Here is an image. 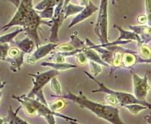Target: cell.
<instances>
[{"label":"cell","instance_id":"cell-1","mask_svg":"<svg viewBox=\"0 0 151 124\" xmlns=\"http://www.w3.org/2000/svg\"><path fill=\"white\" fill-rule=\"evenodd\" d=\"M55 97L69 100L78 104L80 107L92 112L98 118L104 119L111 124H127L120 118L119 108L110 104H104L88 99L82 92L76 95L68 91L67 94Z\"/></svg>","mask_w":151,"mask_h":124},{"label":"cell","instance_id":"cell-2","mask_svg":"<svg viewBox=\"0 0 151 124\" xmlns=\"http://www.w3.org/2000/svg\"><path fill=\"white\" fill-rule=\"evenodd\" d=\"M84 73L90 79L93 81L98 86V88L92 91V93H105L108 95L114 97L118 102V105L120 107H124L128 104H139L147 107L149 109L151 108V104L148 101L144 102L137 100L134 95L129 94L128 92L114 91L108 88L104 83L98 81L95 77L88 73L86 71H83Z\"/></svg>","mask_w":151,"mask_h":124},{"label":"cell","instance_id":"cell-3","mask_svg":"<svg viewBox=\"0 0 151 124\" xmlns=\"http://www.w3.org/2000/svg\"><path fill=\"white\" fill-rule=\"evenodd\" d=\"M58 74H60V72L54 69L37 74H28L32 77L33 86L27 96L30 98H36L44 104L48 105V103L43 95V89L45 85L50 82L52 78L57 77Z\"/></svg>","mask_w":151,"mask_h":124},{"label":"cell","instance_id":"cell-4","mask_svg":"<svg viewBox=\"0 0 151 124\" xmlns=\"http://www.w3.org/2000/svg\"><path fill=\"white\" fill-rule=\"evenodd\" d=\"M52 23L51 20L46 21L41 19L37 11L34 9L28 14L22 28L24 29V34L35 41L37 48L42 43L38 33V29L40 25L44 24L51 27Z\"/></svg>","mask_w":151,"mask_h":124},{"label":"cell","instance_id":"cell-5","mask_svg":"<svg viewBox=\"0 0 151 124\" xmlns=\"http://www.w3.org/2000/svg\"><path fill=\"white\" fill-rule=\"evenodd\" d=\"M34 9L33 0H21V3L12 19L0 28L1 32H5L13 26H24L26 18L29 13Z\"/></svg>","mask_w":151,"mask_h":124},{"label":"cell","instance_id":"cell-6","mask_svg":"<svg viewBox=\"0 0 151 124\" xmlns=\"http://www.w3.org/2000/svg\"><path fill=\"white\" fill-rule=\"evenodd\" d=\"M131 74L133 83V95L137 100L146 102L147 93L150 89L147 73L145 74L144 77H140L133 71H131Z\"/></svg>","mask_w":151,"mask_h":124},{"label":"cell","instance_id":"cell-7","mask_svg":"<svg viewBox=\"0 0 151 124\" xmlns=\"http://www.w3.org/2000/svg\"><path fill=\"white\" fill-rule=\"evenodd\" d=\"M25 53L21 51L19 48H12L9 51V56L6 61L10 65V70L14 73H17L21 69L24 64Z\"/></svg>","mask_w":151,"mask_h":124},{"label":"cell","instance_id":"cell-8","mask_svg":"<svg viewBox=\"0 0 151 124\" xmlns=\"http://www.w3.org/2000/svg\"><path fill=\"white\" fill-rule=\"evenodd\" d=\"M99 7L93 3V2L90 0L88 4L84 7V9L79 13L76 16L74 17L71 21L69 25L68 26V28H70L75 25L78 24L79 23L86 20L90 16L98 11Z\"/></svg>","mask_w":151,"mask_h":124},{"label":"cell","instance_id":"cell-9","mask_svg":"<svg viewBox=\"0 0 151 124\" xmlns=\"http://www.w3.org/2000/svg\"><path fill=\"white\" fill-rule=\"evenodd\" d=\"M121 51V67L126 68H131L137 64L139 53L131 50L120 47Z\"/></svg>","mask_w":151,"mask_h":124},{"label":"cell","instance_id":"cell-10","mask_svg":"<svg viewBox=\"0 0 151 124\" xmlns=\"http://www.w3.org/2000/svg\"><path fill=\"white\" fill-rule=\"evenodd\" d=\"M114 27L119 31L120 33V36L116 41L122 42L123 44H127L130 43L131 41H135L137 42L138 45L142 44V40L137 34L133 31H127L117 25H114Z\"/></svg>","mask_w":151,"mask_h":124},{"label":"cell","instance_id":"cell-11","mask_svg":"<svg viewBox=\"0 0 151 124\" xmlns=\"http://www.w3.org/2000/svg\"><path fill=\"white\" fill-rule=\"evenodd\" d=\"M58 45V44L57 43H52L40 45L36 48V51H34L32 55V56L35 62L39 61L50 54L51 52L56 49Z\"/></svg>","mask_w":151,"mask_h":124},{"label":"cell","instance_id":"cell-12","mask_svg":"<svg viewBox=\"0 0 151 124\" xmlns=\"http://www.w3.org/2000/svg\"><path fill=\"white\" fill-rule=\"evenodd\" d=\"M65 19L64 13H62L57 18H53L52 21V26L51 29V34L49 38V40L50 43H57L59 41V39L58 37V33L59 31V28L62 25V24Z\"/></svg>","mask_w":151,"mask_h":124},{"label":"cell","instance_id":"cell-13","mask_svg":"<svg viewBox=\"0 0 151 124\" xmlns=\"http://www.w3.org/2000/svg\"><path fill=\"white\" fill-rule=\"evenodd\" d=\"M13 43L25 53H32L34 51L35 47H36L35 41L28 37L21 40L13 41Z\"/></svg>","mask_w":151,"mask_h":124},{"label":"cell","instance_id":"cell-14","mask_svg":"<svg viewBox=\"0 0 151 124\" xmlns=\"http://www.w3.org/2000/svg\"><path fill=\"white\" fill-rule=\"evenodd\" d=\"M13 98L17 100L20 103L21 106L23 107L25 111L29 116H33L36 115V112L32 103L29 100L28 97L27 95H22L21 96H17L15 95H12Z\"/></svg>","mask_w":151,"mask_h":124},{"label":"cell","instance_id":"cell-15","mask_svg":"<svg viewBox=\"0 0 151 124\" xmlns=\"http://www.w3.org/2000/svg\"><path fill=\"white\" fill-rule=\"evenodd\" d=\"M21 107L22 106L20 105L16 110L13 111L11 105H10L7 115L4 118V120L11 124H30L18 115V113Z\"/></svg>","mask_w":151,"mask_h":124},{"label":"cell","instance_id":"cell-16","mask_svg":"<svg viewBox=\"0 0 151 124\" xmlns=\"http://www.w3.org/2000/svg\"><path fill=\"white\" fill-rule=\"evenodd\" d=\"M83 52L85 54L86 58H87V59H89V61H92L96 63L99 64V65H102L105 67H109L110 66L109 64L105 63V61L102 59L100 55L97 53L95 50L92 48H87L86 46V47L83 49Z\"/></svg>","mask_w":151,"mask_h":124},{"label":"cell","instance_id":"cell-17","mask_svg":"<svg viewBox=\"0 0 151 124\" xmlns=\"http://www.w3.org/2000/svg\"><path fill=\"white\" fill-rule=\"evenodd\" d=\"M42 67H48L57 71H65L72 68H77V66L68 63H54V62L44 61L40 64Z\"/></svg>","mask_w":151,"mask_h":124},{"label":"cell","instance_id":"cell-18","mask_svg":"<svg viewBox=\"0 0 151 124\" xmlns=\"http://www.w3.org/2000/svg\"><path fill=\"white\" fill-rule=\"evenodd\" d=\"M61 2H64V0H42L34 7V9L36 11H42L47 8L54 7Z\"/></svg>","mask_w":151,"mask_h":124},{"label":"cell","instance_id":"cell-19","mask_svg":"<svg viewBox=\"0 0 151 124\" xmlns=\"http://www.w3.org/2000/svg\"><path fill=\"white\" fill-rule=\"evenodd\" d=\"M84 7H85L81 6L80 5L78 6L72 3H69L68 5L63 10L65 14V18L66 19L73 14H78L84 9Z\"/></svg>","mask_w":151,"mask_h":124},{"label":"cell","instance_id":"cell-20","mask_svg":"<svg viewBox=\"0 0 151 124\" xmlns=\"http://www.w3.org/2000/svg\"><path fill=\"white\" fill-rule=\"evenodd\" d=\"M22 32H24V29L19 28L15 29L13 31L7 33L6 34L1 36H0V44L13 43L15 37Z\"/></svg>","mask_w":151,"mask_h":124},{"label":"cell","instance_id":"cell-21","mask_svg":"<svg viewBox=\"0 0 151 124\" xmlns=\"http://www.w3.org/2000/svg\"><path fill=\"white\" fill-rule=\"evenodd\" d=\"M124 107H125L126 109H127L131 113H132L134 115H137L143 110L148 109V108L147 107L139 104H128L125 105Z\"/></svg>","mask_w":151,"mask_h":124},{"label":"cell","instance_id":"cell-22","mask_svg":"<svg viewBox=\"0 0 151 124\" xmlns=\"http://www.w3.org/2000/svg\"><path fill=\"white\" fill-rule=\"evenodd\" d=\"M70 42L69 43L75 49H83L86 47V43L81 40L77 34H72L70 36Z\"/></svg>","mask_w":151,"mask_h":124},{"label":"cell","instance_id":"cell-23","mask_svg":"<svg viewBox=\"0 0 151 124\" xmlns=\"http://www.w3.org/2000/svg\"><path fill=\"white\" fill-rule=\"evenodd\" d=\"M65 105L66 102L63 100V98H60L58 100L48 104V106L50 108V109L55 112H58L59 111L63 110L65 107Z\"/></svg>","mask_w":151,"mask_h":124},{"label":"cell","instance_id":"cell-24","mask_svg":"<svg viewBox=\"0 0 151 124\" xmlns=\"http://www.w3.org/2000/svg\"><path fill=\"white\" fill-rule=\"evenodd\" d=\"M51 88L52 91L55 93V95H51V97H55L57 96H60L62 95V88L58 79L56 77H54L50 81Z\"/></svg>","mask_w":151,"mask_h":124},{"label":"cell","instance_id":"cell-25","mask_svg":"<svg viewBox=\"0 0 151 124\" xmlns=\"http://www.w3.org/2000/svg\"><path fill=\"white\" fill-rule=\"evenodd\" d=\"M39 16L42 19H50L51 20L54 17V7H49L45 9L42 11H37Z\"/></svg>","mask_w":151,"mask_h":124},{"label":"cell","instance_id":"cell-26","mask_svg":"<svg viewBox=\"0 0 151 124\" xmlns=\"http://www.w3.org/2000/svg\"><path fill=\"white\" fill-rule=\"evenodd\" d=\"M139 54L144 58L147 59L151 57V49L146 44H139Z\"/></svg>","mask_w":151,"mask_h":124},{"label":"cell","instance_id":"cell-27","mask_svg":"<svg viewBox=\"0 0 151 124\" xmlns=\"http://www.w3.org/2000/svg\"><path fill=\"white\" fill-rule=\"evenodd\" d=\"M88 65L90 67V70L91 73L93 74L94 76H98L100 73H101L102 69L101 67V65H99L98 63H95L92 61H88Z\"/></svg>","mask_w":151,"mask_h":124},{"label":"cell","instance_id":"cell-28","mask_svg":"<svg viewBox=\"0 0 151 124\" xmlns=\"http://www.w3.org/2000/svg\"><path fill=\"white\" fill-rule=\"evenodd\" d=\"M10 45L9 43L0 44V60L5 61L9 56Z\"/></svg>","mask_w":151,"mask_h":124},{"label":"cell","instance_id":"cell-29","mask_svg":"<svg viewBox=\"0 0 151 124\" xmlns=\"http://www.w3.org/2000/svg\"><path fill=\"white\" fill-rule=\"evenodd\" d=\"M145 10L147 23L151 27V0H145Z\"/></svg>","mask_w":151,"mask_h":124},{"label":"cell","instance_id":"cell-30","mask_svg":"<svg viewBox=\"0 0 151 124\" xmlns=\"http://www.w3.org/2000/svg\"><path fill=\"white\" fill-rule=\"evenodd\" d=\"M75 56H76V61L77 63L80 66H84L87 63V58L83 52L78 53Z\"/></svg>","mask_w":151,"mask_h":124},{"label":"cell","instance_id":"cell-31","mask_svg":"<svg viewBox=\"0 0 151 124\" xmlns=\"http://www.w3.org/2000/svg\"><path fill=\"white\" fill-rule=\"evenodd\" d=\"M56 49L58 51V52H70L75 50V49L72 46L68 43L63 44H58Z\"/></svg>","mask_w":151,"mask_h":124},{"label":"cell","instance_id":"cell-32","mask_svg":"<svg viewBox=\"0 0 151 124\" xmlns=\"http://www.w3.org/2000/svg\"><path fill=\"white\" fill-rule=\"evenodd\" d=\"M50 58H52V62L54 63H65V58L60 55L58 52L53 53Z\"/></svg>","mask_w":151,"mask_h":124},{"label":"cell","instance_id":"cell-33","mask_svg":"<svg viewBox=\"0 0 151 124\" xmlns=\"http://www.w3.org/2000/svg\"><path fill=\"white\" fill-rule=\"evenodd\" d=\"M151 64V57L147 59H144L139 55L138 58H137V64Z\"/></svg>","mask_w":151,"mask_h":124},{"label":"cell","instance_id":"cell-34","mask_svg":"<svg viewBox=\"0 0 151 124\" xmlns=\"http://www.w3.org/2000/svg\"><path fill=\"white\" fill-rule=\"evenodd\" d=\"M105 100H107V101L109 103V104L111 105H114L118 104V102L117 100L113 96L108 95L106 97H105Z\"/></svg>","mask_w":151,"mask_h":124},{"label":"cell","instance_id":"cell-35","mask_svg":"<svg viewBox=\"0 0 151 124\" xmlns=\"http://www.w3.org/2000/svg\"><path fill=\"white\" fill-rule=\"evenodd\" d=\"M137 23L140 25H144L147 22V17L146 14H140L137 18Z\"/></svg>","mask_w":151,"mask_h":124},{"label":"cell","instance_id":"cell-36","mask_svg":"<svg viewBox=\"0 0 151 124\" xmlns=\"http://www.w3.org/2000/svg\"><path fill=\"white\" fill-rule=\"evenodd\" d=\"M9 1L10 2H11L17 9L18 8V7L21 3V0H9Z\"/></svg>","mask_w":151,"mask_h":124},{"label":"cell","instance_id":"cell-37","mask_svg":"<svg viewBox=\"0 0 151 124\" xmlns=\"http://www.w3.org/2000/svg\"><path fill=\"white\" fill-rule=\"evenodd\" d=\"M78 1H79V3H80V6H83V7H86L88 4L90 0H78Z\"/></svg>","mask_w":151,"mask_h":124},{"label":"cell","instance_id":"cell-38","mask_svg":"<svg viewBox=\"0 0 151 124\" xmlns=\"http://www.w3.org/2000/svg\"><path fill=\"white\" fill-rule=\"evenodd\" d=\"M144 119L146 120L147 124H151V113L146 115L144 118Z\"/></svg>","mask_w":151,"mask_h":124},{"label":"cell","instance_id":"cell-39","mask_svg":"<svg viewBox=\"0 0 151 124\" xmlns=\"http://www.w3.org/2000/svg\"><path fill=\"white\" fill-rule=\"evenodd\" d=\"M6 83V82L5 81L3 82V81H1V80H0V92H1V90L4 88Z\"/></svg>","mask_w":151,"mask_h":124},{"label":"cell","instance_id":"cell-40","mask_svg":"<svg viewBox=\"0 0 151 124\" xmlns=\"http://www.w3.org/2000/svg\"><path fill=\"white\" fill-rule=\"evenodd\" d=\"M70 0H64V5H63V9L68 5V4L70 3Z\"/></svg>","mask_w":151,"mask_h":124},{"label":"cell","instance_id":"cell-41","mask_svg":"<svg viewBox=\"0 0 151 124\" xmlns=\"http://www.w3.org/2000/svg\"><path fill=\"white\" fill-rule=\"evenodd\" d=\"M4 122H5L4 118H1L0 117V124H4Z\"/></svg>","mask_w":151,"mask_h":124},{"label":"cell","instance_id":"cell-42","mask_svg":"<svg viewBox=\"0 0 151 124\" xmlns=\"http://www.w3.org/2000/svg\"><path fill=\"white\" fill-rule=\"evenodd\" d=\"M70 124H80L77 121H68Z\"/></svg>","mask_w":151,"mask_h":124},{"label":"cell","instance_id":"cell-43","mask_svg":"<svg viewBox=\"0 0 151 124\" xmlns=\"http://www.w3.org/2000/svg\"><path fill=\"white\" fill-rule=\"evenodd\" d=\"M119 0H111V2H112V4L113 5H115V4H116V1H118Z\"/></svg>","mask_w":151,"mask_h":124},{"label":"cell","instance_id":"cell-44","mask_svg":"<svg viewBox=\"0 0 151 124\" xmlns=\"http://www.w3.org/2000/svg\"><path fill=\"white\" fill-rule=\"evenodd\" d=\"M1 97H2V92L1 91V92H0V101H1Z\"/></svg>","mask_w":151,"mask_h":124},{"label":"cell","instance_id":"cell-45","mask_svg":"<svg viewBox=\"0 0 151 124\" xmlns=\"http://www.w3.org/2000/svg\"><path fill=\"white\" fill-rule=\"evenodd\" d=\"M4 124H11V123H9V122H7L5 121V122H4Z\"/></svg>","mask_w":151,"mask_h":124},{"label":"cell","instance_id":"cell-46","mask_svg":"<svg viewBox=\"0 0 151 124\" xmlns=\"http://www.w3.org/2000/svg\"><path fill=\"white\" fill-rule=\"evenodd\" d=\"M2 1H6V0H2Z\"/></svg>","mask_w":151,"mask_h":124}]
</instances>
